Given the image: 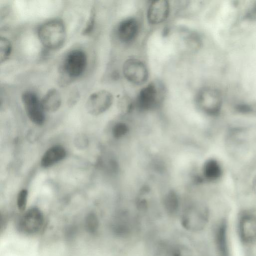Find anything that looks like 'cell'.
I'll return each mask as SVG.
<instances>
[{"label":"cell","mask_w":256,"mask_h":256,"mask_svg":"<svg viewBox=\"0 0 256 256\" xmlns=\"http://www.w3.org/2000/svg\"><path fill=\"white\" fill-rule=\"evenodd\" d=\"M170 13V5L168 0L152 1L147 10V20L149 24H160L168 18Z\"/></svg>","instance_id":"obj_12"},{"label":"cell","mask_w":256,"mask_h":256,"mask_svg":"<svg viewBox=\"0 0 256 256\" xmlns=\"http://www.w3.org/2000/svg\"><path fill=\"white\" fill-rule=\"evenodd\" d=\"M202 178L208 181L217 180L222 174V168L220 162L214 158L208 160L202 166Z\"/></svg>","instance_id":"obj_16"},{"label":"cell","mask_w":256,"mask_h":256,"mask_svg":"<svg viewBox=\"0 0 256 256\" xmlns=\"http://www.w3.org/2000/svg\"><path fill=\"white\" fill-rule=\"evenodd\" d=\"M237 232L240 242L250 245L256 242V214L244 211L238 216Z\"/></svg>","instance_id":"obj_7"},{"label":"cell","mask_w":256,"mask_h":256,"mask_svg":"<svg viewBox=\"0 0 256 256\" xmlns=\"http://www.w3.org/2000/svg\"><path fill=\"white\" fill-rule=\"evenodd\" d=\"M28 196V190L26 189H22L18 192L16 204L19 210L23 211L25 210L27 204Z\"/></svg>","instance_id":"obj_20"},{"label":"cell","mask_w":256,"mask_h":256,"mask_svg":"<svg viewBox=\"0 0 256 256\" xmlns=\"http://www.w3.org/2000/svg\"><path fill=\"white\" fill-rule=\"evenodd\" d=\"M87 65L86 53L80 50H74L66 56L62 68V77L60 78L68 82L76 78L84 71Z\"/></svg>","instance_id":"obj_5"},{"label":"cell","mask_w":256,"mask_h":256,"mask_svg":"<svg viewBox=\"0 0 256 256\" xmlns=\"http://www.w3.org/2000/svg\"><path fill=\"white\" fill-rule=\"evenodd\" d=\"M95 21V12L94 9H92L86 26L82 32L84 34H88L92 30Z\"/></svg>","instance_id":"obj_22"},{"label":"cell","mask_w":256,"mask_h":256,"mask_svg":"<svg viewBox=\"0 0 256 256\" xmlns=\"http://www.w3.org/2000/svg\"><path fill=\"white\" fill-rule=\"evenodd\" d=\"M38 34L42 44L51 50L60 48L66 38V30L64 22L58 19L52 20L42 24Z\"/></svg>","instance_id":"obj_1"},{"label":"cell","mask_w":256,"mask_h":256,"mask_svg":"<svg viewBox=\"0 0 256 256\" xmlns=\"http://www.w3.org/2000/svg\"><path fill=\"white\" fill-rule=\"evenodd\" d=\"M245 18L256 21V1H254L248 8L245 14Z\"/></svg>","instance_id":"obj_23"},{"label":"cell","mask_w":256,"mask_h":256,"mask_svg":"<svg viewBox=\"0 0 256 256\" xmlns=\"http://www.w3.org/2000/svg\"><path fill=\"white\" fill-rule=\"evenodd\" d=\"M122 70L126 79L134 85L144 84L148 78V70L146 64L138 58H130L126 60Z\"/></svg>","instance_id":"obj_6"},{"label":"cell","mask_w":256,"mask_h":256,"mask_svg":"<svg viewBox=\"0 0 256 256\" xmlns=\"http://www.w3.org/2000/svg\"><path fill=\"white\" fill-rule=\"evenodd\" d=\"M76 142L78 146H86V143L87 142V141L86 140V138H84L83 136H80L78 138Z\"/></svg>","instance_id":"obj_25"},{"label":"cell","mask_w":256,"mask_h":256,"mask_svg":"<svg viewBox=\"0 0 256 256\" xmlns=\"http://www.w3.org/2000/svg\"><path fill=\"white\" fill-rule=\"evenodd\" d=\"M164 208L167 212L170 214H174L178 211L180 202L177 196L174 192L168 193L164 198Z\"/></svg>","instance_id":"obj_17"},{"label":"cell","mask_w":256,"mask_h":256,"mask_svg":"<svg viewBox=\"0 0 256 256\" xmlns=\"http://www.w3.org/2000/svg\"><path fill=\"white\" fill-rule=\"evenodd\" d=\"M40 101L44 110L52 112L56 111L60 108L62 98L56 89L51 88L46 92Z\"/></svg>","instance_id":"obj_15"},{"label":"cell","mask_w":256,"mask_h":256,"mask_svg":"<svg viewBox=\"0 0 256 256\" xmlns=\"http://www.w3.org/2000/svg\"><path fill=\"white\" fill-rule=\"evenodd\" d=\"M128 127L126 124L119 122L116 124L112 130L113 136L116 138L122 137L127 132Z\"/></svg>","instance_id":"obj_21"},{"label":"cell","mask_w":256,"mask_h":256,"mask_svg":"<svg viewBox=\"0 0 256 256\" xmlns=\"http://www.w3.org/2000/svg\"><path fill=\"white\" fill-rule=\"evenodd\" d=\"M85 223L86 228L90 232H95L98 228V220L94 214H89L86 218Z\"/></svg>","instance_id":"obj_19"},{"label":"cell","mask_w":256,"mask_h":256,"mask_svg":"<svg viewBox=\"0 0 256 256\" xmlns=\"http://www.w3.org/2000/svg\"><path fill=\"white\" fill-rule=\"evenodd\" d=\"M22 101L30 120L36 125L42 124L45 121V111L36 94L32 91L24 92L22 95Z\"/></svg>","instance_id":"obj_8"},{"label":"cell","mask_w":256,"mask_h":256,"mask_svg":"<svg viewBox=\"0 0 256 256\" xmlns=\"http://www.w3.org/2000/svg\"><path fill=\"white\" fill-rule=\"evenodd\" d=\"M114 101L112 94L106 90H100L92 94L86 103L87 112L92 116H98L108 110Z\"/></svg>","instance_id":"obj_9"},{"label":"cell","mask_w":256,"mask_h":256,"mask_svg":"<svg viewBox=\"0 0 256 256\" xmlns=\"http://www.w3.org/2000/svg\"><path fill=\"white\" fill-rule=\"evenodd\" d=\"M209 220V214L206 207L190 204L183 210L181 224L185 229L190 232H200L204 228Z\"/></svg>","instance_id":"obj_4"},{"label":"cell","mask_w":256,"mask_h":256,"mask_svg":"<svg viewBox=\"0 0 256 256\" xmlns=\"http://www.w3.org/2000/svg\"><path fill=\"white\" fill-rule=\"evenodd\" d=\"M78 98V92H76V91L72 93V95L70 97V99L68 100V103L70 105L74 104L76 102Z\"/></svg>","instance_id":"obj_24"},{"label":"cell","mask_w":256,"mask_h":256,"mask_svg":"<svg viewBox=\"0 0 256 256\" xmlns=\"http://www.w3.org/2000/svg\"><path fill=\"white\" fill-rule=\"evenodd\" d=\"M12 50V44L10 41L4 37L0 39V61L2 63L10 57Z\"/></svg>","instance_id":"obj_18"},{"label":"cell","mask_w":256,"mask_h":256,"mask_svg":"<svg viewBox=\"0 0 256 256\" xmlns=\"http://www.w3.org/2000/svg\"><path fill=\"white\" fill-rule=\"evenodd\" d=\"M164 85L160 82H152L138 93L134 106L142 111H150L157 108L162 104L165 96Z\"/></svg>","instance_id":"obj_2"},{"label":"cell","mask_w":256,"mask_h":256,"mask_svg":"<svg viewBox=\"0 0 256 256\" xmlns=\"http://www.w3.org/2000/svg\"><path fill=\"white\" fill-rule=\"evenodd\" d=\"M194 102L198 110L208 116L218 115L222 108V99L220 92L216 88L206 86L197 92Z\"/></svg>","instance_id":"obj_3"},{"label":"cell","mask_w":256,"mask_h":256,"mask_svg":"<svg viewBox=\"0 0 256 256\" xmlns=\"http://www.w3.org/2000/svg\"><path fill=\"white\" fill-rule=\"evenodd\" d=\"M140 24L133 17L127 18L120 21L117 26L116 34L122 43L129 44L137 38L140 32Z\"/></svg>","instance_id":"obj_11"},{"label":"cell","mask_w":256,"mask_h":256,"mask_svg":"<svg viewBox=\"0 0 256 256\" xmlns=\"http://www.w3.org/2000/svg\"><path fill=\"white\" fill-rule=\"evenodd\" d=\"M66 154V150L63 146L60 145L52 146L44 154L40 164L44 168L50 167L62 160Z\"/></svg>","instance_id":"obj_14"},{"label":"cell","mask_w":256,"mask_h":256,"mask_svg":"<svg viewBox=\"0 0 256 256\" xmlns=\"http://www.w3.org/2000/svg\"><path fill=\"white\" fill-rule=\"evenodd\" d=\"M44 223L42 212L36 208L28 210L20 219L18 226L22 232L32 234L39 232Z\"/></svg>","instance_id":"obj_10"},{"label":"cell","mask_w":256,"mask_h":256,"mask_svg":"<svg viewBox=\"0 0 256 256\" xmlns=\"http://www.w3.org/2000/svg\"><path fill=\"white\" fill-rule=\"evenodd\" d=\"M214 241L220 256H230L228 230L226 220H220L216 224L214 231Z\"/></svg>","instance_id":"obj_13"},{"label":"cell","mask_w":256,"mask_h":256,"mask_svg":"<svg viewBox=\"0 0 256 256\" xmlns=\"http://www.w3.org/2000/svg\"><path fill=\"white\" fill-rule=\"evenodd\" d=\"M252 188L254 194H256V174L254 176L252 180Z\"/></svg>","instance_id":"obj_26"}]
</instances>
